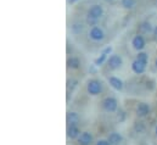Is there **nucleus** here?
<instances>
[{
  "mask_svg": "<svg viewBox=\"0 0 157 145\" xmlns=\"http://www.w3.org/2000/svg\"><path fill=\"white\" fill-rule=\"evenodd\" d=\"M86 92L93 96H96V95L101 94L102 83L99 79H89L88 83H86Z\"/></svg>",
  "mask_w": 157,
  "mask_h": 145,
  "instance_id": "f257e3e1",
  "label": "nucleus"
},
{
  "mask_svg": "<svg viewBox=\"0 0 157 145\" xmlns=\"http://www.w3.org/2000/svg\"><path fill=\"white\" fill-rule=\"evenodd\" d=\"M102 109L105 110L106 112H116L118 110V101L116 98L113 96H107L102 100L101 103Z\"/></svg>",
  "mask_w": 157,
  "mask_h": 145,
  "instance_id": "f03ea898",
  "label": "nucleus"
},
{
  "mask_svg": "<svg viewBox=\"0 0 157 145\" xmlns=\"http://www.w3.org/2000/svg\"><path fill=\"white\" fill-rule=\"evenodd\" d=\"M107 65H109L110 70H112V71L119 70L123 65V59L118 54H112L107 60Z\"/></svg>",
  "mask_w": 157,
  "mask_h": 145,
  "instance_id": "7ed1b4c3",
  "label": "nucleus"
},
{
  "mask_svg": "<svg viewBox=\"0 0 157 145\" xmlns=\"http://www.w3.org/2000/svg\"><path fill=\"white\" fill-rule=\"evenodd\" d=\"M89 37H90V39L94 40V41H101V40H104V38H105V32H104V29H102L101 27H99V26H93V27L90 28V31H89Z\"/></svg>",
  "mask_w": 157,
  "mask_h": 145,
  "instance_id": "20e7f679",
  "label": "nucleus"
},
{
  "mask_svg": "<svg viewBox=\"0 0 157 145\" xmlns=\"http://www.w3.org/2000/svg\"><path fill=\"white\" fill-rule=\"evenodd\" d=\"M80 129L78 127V123L76 122H72V123H68V127H67V137L70 139H77L79 135H80Z\"/></svg>",
  "mask_w": 157,
  "mask_h": 145,
  "instance_id": "39448f33",
  "label": "nucleus"
},
{
  "mask_svg": "<svg viewBox=\"0 0 157 145\" xmlns=\"http://www.w3.org/2000/svg\"><path fill=\"white\" fill-rule=\"evenodd\" d=\"M102 15H104V7H102L101 5H99V4L93 5V6L88 10V16H90V17H94V18L100 20V18L102 17Z\"/></svg>",
  "mask_w": 157,
  "mask_h": 145,
  "instance_id": "423d86ee",
  "label": "nucleus"
},
{
  "mask_svg": "<svg viewBox=\"0 0 157 145\" xmlns=\"http://www.w3.org/2000/svg\"><path fill=\"white\" fill-rule=\"evenodd\" d=\"M132 45H133V48H134L135 50L141 51V50L145 48V45H146L145 38L141 36V34H136V36L132 39Z\"/></svg>",
  "mask_w": 157,
  "mask_h": 145,
  "instance_id": "0eeeda50",
  "label": "nucleus"
},
{
  "mask_svg": "<svg viewBox=\"0 0 157 145\" xmlns=\"http://www.w3.org/2000/svg\"><path fill=\"white\" fill-rule=\"evenodd\" d=\"M93 140H94V138L90 132H82L80 135L78 137L79 145H91Z\"/></svg>",
  "mask_w": 157,
  "mask_h": 145,
  "instance_id": "6e6552de",
  "label": "nucleus"
},
{
  "mask_svg": "<svg viewBox=\"0 0 157 145\" xmlns=\"http://www.w3.org/2000/svg\"><path fill=\"white\" fill-rule=\"evenodd\" d=\"M150 105L147 103H140L138 106H136V116L143 118V117H146L149 113H150Z\"/></svg>",
  "mask_w": 157,
  "mask_h": 145,
  "instance_id": "1a4fd4ad",
  "label": "nucleus"
},
{
  "mask_svg": "<svg viewBox=\"0 0 157 145\" xmlns=\"http://www.w3.org/2000/svg\"><path fill=\"white\" fill-rule=\"evenodd\" d=\"M145 70H146V65L143 64L141 61H139V60L135 59L132 62V71L135 73V74H143V73L145 72Z\"/></svg>",
  "mask_w": 157,
  "mask_h": 145,
  "instance_id": "9d476101",
  "label": "nucleus"
},
{
  "mask_svg": "<svg viewBox=\"0 0 157 145\" xmlns=\"http://www.w3.org/2000/svg\"><path fill=\"white\" fill-rule=\"evenodd\" d=\"M109 83H110V85H111L115 90H118V92H121V90L123 89V87H124L123 80H122L121 78H118V77H115V76L109 77Z\"/></svg>",
  "mask_w": 157,
  "mask_h": 145,
  "instance_id": "9b49d317",
  "label": "nucleus"
},
{
  "mask_svg": "<svg viewBox=\"0 0 157 145\" xmlns=\"http://www.w3.org/2000/svg\"><path fill=\"white\" fill-rule=\"evenodd\" d=\"M111 145H118L123 142V137L122 134H119L118 132H112L110 135H109V139H107Z\"/></svg>",
  "mask_w": 157,
  "mask_h": 145,
  "instance_id": "f8f14e48",
  "label": "nucleus"
},
{
  "mask_svg": "<svg viewBox=\"0 0 157 145\" xmlns=\"http://www.w3.org/2000/svg\"><path fill=\"white\" fill-rule=\"evenodd\" d=\"M67 66L70 69H72V70H78L80 67V60L76 56H72V57H70L67 60Z\"/></svg>",
  "mask_w": 157,
  "mask_h": 145,
  "instance_id": "ddd939ff",
  "label": "nucleus"
},
{
  "mask_svg": "<svg viewBox=\"0 0 157 145\" xmlns=\"http://www.w3.org/2000/svg\"><path fill=\"white\" fill-rule=\"evenodd\" d=\"M133 128H134L135 133H138V134H141V133L145 132V124H144V122H141V121H135Z\"/></svg>",
  "mask_w": 157,
  "mask_h": 145,
  "instance_id": "4468645a",
  "label": "nucleus"
},
{
  "mask_svg": "<svg viewBox=\"0 0 157 145\" xmlns=\"http://www.w3.org/2000/svg\"><path fill=\"white\" fill-rule=\"evenodd\" d=\"M139 29H140L143 33H150V32H154V28H152V26H151L150 22H143V23H140Z\"/></svg>",
  "mask_w": 157,
  "mask_h": 145,
  "instance_id": "2eb2a0df",
  "label": "nucleus"
},
{
  "mask_svg": "<svg viewBox=\"0 0 157 145\" xmlns=\"http://www.w3.org/2000/svg\"><path fill=\"white\" fill-rule=\"evenodd\" d=\"M136 4V0H121V5L124 9H133Z\"/></svg>",
  "mask_w": 157,
  "mask_h": 145,
  "instance_id": "dca6fc26",
  "label": "nucleus"
},
{
  "mask_svg": "<svg viewBox=\"0 0 157 145\" xmlns=\"http://www.w3.org/2000/svg\"><path fill=\"white\" fill-rule=\"evenodd\" d=\"M83 29H84V26L82 23H75L71 26V31L73 34H80L83 32Z\"/></svg>",
  "mask_w": 157,
  "mask_h": 145,
  "instance_id": "f3484780",
  "label": "nucleus"
},
{
  "mask_svg": "<svg viewBox=\"0 0 157 145\" xmlns=\"http://www.w3.org/2000/svg\"><path fill=\"white\" fill-rule=\"evenodd\" d=\"M136 60H139V61H141L143 64H145V65H147V62H149V55H147L146 53H143V51H139V54L136 55Z\"/></svg>",
  "mask_w": 157,
  "mask_h": 145,
  "instance_id": "a211bd4d",
  "label": "nucleus"
},
{
  "mask_svg": "<svg viewBox=\"0 0 157 145\" xmlns=\"http://www.w3.org/2000/svg\"><path fill=\"white\" fill-rule=\"evenodd\" d=\"M106 59H107V54L101 53V55H100L98 59H95L94 65H95V66H101V65H104V62L106 61Z\"/></svg>",
  "mask_w": 157,
  "mask_h": 145,
  "instance_id": "6ab92c4d",
  "label": "nucleus"
},
{
  "mask_svg": "<svg viewBox=\"0 0 157 145\" xmlns=\"http://www.w3.org/2000/svg\"><path fill=\"white\" fill-rule=\"evenodd\" d=\"M67 120H68V123H72V122L78 123L79 117L76 112H70V113H68V116H67Z\"/></svg>",
  "mask_w": 157,
  "mask_h": 145,
  "instance_id": "aec40b11",
  "label": "nucleus"
},
{
  "mask_svg": "<svg viewBox=\"0 0 157 145\" xmlns=\"http://www.w3.org/2000/svg\"><path fill=\"white\" fill-rule=\"evenodd\" d=\"M98 18H94V17H90V16H86V23L89 25V26H96L98 25Z\"/></svg>",
  "mask_w": 157,
  "mask_h": 145,
  "instance_id": "412c9836",
  "label": "nucleus"
},
{
  "mask_svg": "<svg viewBox=\"0 0 157 145\" xmlns=\"http://www.w3.org/2000/svg\"><path fill=\"white\" fill-rule=\"evenodd\" d=\"M117 120L119 122H123L124 120H125V113H124V111L123 110H117Z\"/></svg>",
  "mask_w": 157,
  "mask_h": 145,
  "instance_id": "4be33fe9",
  "label": "nucleus"
},
{
  "mask_svg": "<svg viewBox=\"0 0 157 145\" xmlns=\"http://www.w3.org/2000/svg\"><path fill=\"white\" fill-rule=\"evenodd\" d=\"M95 145H111V143L109 140H105V139H101V140H98Z\"/></svg>",
  "mask_w": 157,
  "mask_h": 145,
  "instance_id": "5701e85b",
  "label": "nucleus"
},
{
  "mask_svg": "<svg viewBox=\"0 0 157 145\" xmlns=\"http://www.w3.org/2000/svg\"><path fill=\"white\" fill-rule=\"evenodd\" d=\"M102 53H105V54H107V55H109V54H111V53H112V48H111V46H106V48L104 49V51H102Z\"/></svg>",
  "mask_w": 157,
  "mask_h": 145,
  "instance_id": "b1692460",
  "label": "nucleus"
},
{
  "mask_svg": "<svg viewBox=\"0 0 157 145\" xmlns=\"http://www.w3.org/2000/svg\"><path fill=\"white\" fill-rule=\"evenodd\" d=\"M152 33H154V39L157 41V26L154 28V32H152Z\"/></svg>",
  "mask_w": 157,
  "mask_h": 145,
  "instance_id": "393cba45",
  "label": "nucleus"
},
{
  "mask_svg": "<svg viewBox=\"0 0 157 145\" xmlns=\"http://www.w3.org/2000/svg\"><path fill=\"white\" fill-rule=\"evenodd\" d=\"M78 0H68V4H75V2H77Z\"/></svg>",
  "mask_w": 157,
  "mask_h": 145,
  "instance_id": "a878e982",
  "label": "nucleus"
},
{
  "mask_svg": "<svg viewBox=\"0 0 157 145\" xmlns=\"http://www.w3.org/2000/svg\"><path fill=\"white\" fill-rule=\"evenodd\" d=\"M155 66H156V69H157V57H156V60H155Z\"/></svg>",
  "mask_w": 157,
  "mask_h": 145,
  "instance_id": "bb28decb",
  "label": "nucleus"
},
{
  "mask_svg": "<svg viewBox=\"0 0 157 145\" xmlns=\"http://www.w3.org/2000/svg\"><path fill=\"white\" fill-rule=\"evenodd\" d=\"M155 133H156V137H157V126H156V128H155Z\"/></svg>",
  "mask_w": 157,
  "mask_h": 145,
  "instance_id": "cd10ccee",
  "label": "nucleus"
},
{
  "mask_svg": "<svg viewBox=\"0 0 157 145\" xmlns=\"http://www.w3.org/2000/svg\"><path fill=\"white\" fill-rule=\"evenodd\" d=\"M105 1H113V0H105Z\"/></svg>",
  "mask_w": 157,
  "mask_h": 145,
  "instance_id": "c85d7f7f",
  "label": "nucleus"
}]
</instances>
